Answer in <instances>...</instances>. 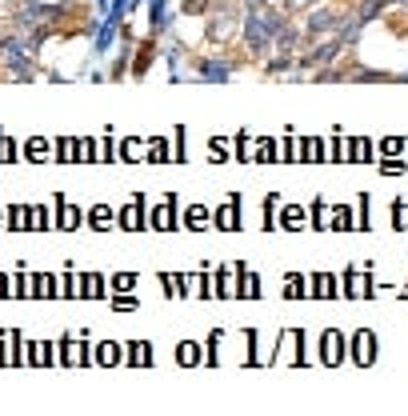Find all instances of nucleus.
Segmentation results:
<instances>
[{
	"label": "nucleus",
	"instance_id": "f257e3e1",
	"mask_svg": "<svg viewBox=\"0 0 408 416\" xmlns=\"http://www.w3.org/2000/svg\"><path fill=\"white\" fill-rule=\"evenodd\" d=\"M368 336H372V332H360V336H356V360H360V364L372 360V340H368Z\"/></svg>",
	"mask_w": 408,
	"mask_h": 416
},
{
	"label": "nucleus",
	"instance_id": "f03ea898",
	"mask_svg": "<svg viewBox=\"0 0 408 416\" xmlns=\"http://www.w3.org/2000/svg\"><path fill=\"white\" fill-rule=\"evenodd\" d=\"M324 360H328V364H332V360H340V336H336V332H328V336H324Z\"/></svg>",
	"mask_w": 408,
	"mask_h": 416
},
{
	"label": "nucleus",
	"instance_id": "7ed1b4c3",
	"mask_svg": "<svg viewBox=\"0 0 408 416\" xmlns=\"http://www.w3.org/2000/svg\"><path fill=\"white\" fill-rule=\"evenodd\" d=\"M284 224H288V228H296V224H304V208H296V204H292V208L284 212Z\"/></svg>",
	"mask_w": 408,
	"mask_h": 416
},
{
	"label": "nucleus",
	"instance_id": "20e7f679",
	"mask_svg": "<svg viewBox=\"0 0 408 416\" xmlns=\"http://www.w3.org/2000/svg\"><path fill=\"white\" fill-rule=\"evenodd\" d=\"M28 156H32V160L48 156V144H44V140H28Z\"/></svg>",
	"mask_w": 408,
	"mask_h": 416
},
{
	"label": "nucleus",
	"instance_id": "39448f33",
	"mask_svg": "<svg viewBox=\"0 0 408 416\" xmlns=\"http://www.w3.org/2000/svg\"><path fill=\"white\" fill-rule=\"evenodd\" d=\"M104 224H112V212H108V208H96L92 212V228H104Z\"/></svg>",
	"mask_w": 408,
	"mask_h": 416
},
{
	"label": "nucleus",
	"instance_id": "423d86ee",
	"mask_svg": "<svg viewBox=\"0 0 408 416\" xmlns=\"http://www.w3.org/2000/svg\"><path fill=\"white\" fill-rule=\"evenodd\" d=\"M188 224H192V228L208 224V212H204V208H192V212H188Z\"/></svg>",
	"mask_w": 408,
	"mask_h": 416
},
{
	"label": "nucleus",
	"instance_id": "0eeeda50",
	"mask_svg": "<svg viewBox=\"0 0 408 416\" xmlns=\"http://www.w3.org/2000/svg\"><path fill=\"white\" fill-rule=\"evenodd\" d=\"M60 224H64V228H72V224H80V212L64 204V216H60Z\"/></svg>",
	"mask_w": 408,
	"mask_h": 416
}]
</instances>
